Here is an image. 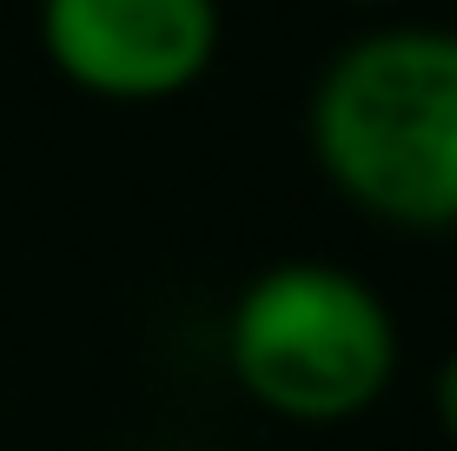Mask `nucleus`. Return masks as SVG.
Listing matches in <instances>:
<instances>
[{
    "label": "nucleus",
    "instance_id": "f257e3e1",
    "mask_svg": "<svg viewBox=\"0 0 457 451\" xmlns=\"http://www.w3.org/2000/svg\"><path fill=\"white\" fill-rule=\"evenodd\" d=\"M312 146L358 206L398 226L457 220V34L398 27L345 46L312 100Z\"/></svg>",
    "mask_w": 457,
    "mask_h": 451
},
{
    "label": "nucleus",
    "instance_id": "f03ea898",
    "mask_svg": "<svg viewBox=\"0 0 457 451\" xmlns=\"http://www.w3.org/2000/svg\"><path fill=\"white\" fill-rule=\"evenodd\" d=\"M398 338L358 279L332 266H278L232 313V372L286 418H352L391 379Z\"/></svg>",
    "mask_w": 457,
    "mask_h": 451
},
{
    "label": "nucleus",
    "instance_id": "7ed1b4c3",
    "mask_svg": "<svg viewBox=\"0 0 457 451\" xmlns=\"http://www.w3.org/2000/svg\"><path fill=\"white\" fill-rule=\"evenodd\" d=\"M40 34L67 80L113 100H153L206 73L219 13L212 0H46Z\"/></svg>",
    "mask_w": 457,
    "mask_h": 451
},
{
    "label": "nucleus",
    "instance_id": "20e7f679",
    "mask_svg": "<svg viewBox=\"0 0 457 451\" xmlns=\"http://www.w3.org/2000/svg\"><path fill=\"white\" fill-rule=\"evenodd\" d=\"M437 418H445V431L457 438V352H451V365H445V379H437Z\"/></svg>",
    "mask_w": 457,
    "mask_h": 451
}]
</instances>
